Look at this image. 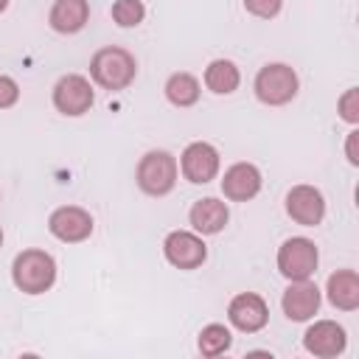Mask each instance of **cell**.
I'll return each mask as SVG.
<instances>
[{"label":"cell","mask_w":359,"mask_h":359,"mask_svg":"<svg viewBox=\"0 0 359 359\" xmlns=\"http://www.w3.org/2000/svg\"><path fill=\"white\" fill-rule=\"evenodd\" d=\"M137 76V62L126 48L107 45L90 59V79L104 90H126Z\"/></svg>","instance_id":"1"},{"label":"cell","mask_w":359,"mask_h":359,"mask_svg":"<svg viewBox=\"0 0 359 359\" xmlns=\"http://www.w3.org/2000/svg\"><path fill=\"white\" fill-rule=\"evenodd\" d=\"M11 280L25 294H45L56 283V261L45 250H22L11 264Z\"/></svg>","instance_id":"2"},{"label":"cell","mask_w":359,"mask_h":359,"mask_svg":"<svg viewBox=\"0 0 359 359\" xmlns=\"http://www.w3.org/2000/svg\"><path fill=\"white\" fill-rule=\"evenodd\" d=\"M177 177H180V165H177V157L171 151H163V149H154V151H146L137 163V171H135V180H137V188L149 196H165L174 191L177 185Z\"/></svg>","instance_id":"3"},{"label":"cell","mask_w":359,"mask_h":359,"mask_svg":"<svg viewBox=\"0 0 359 359\" xmlns=\"http://www.w3.org/2000/svg\"><path fill=\"white\" fill-rule=\"evenodd\" d=\"M297 73L283 65V62H272V65H264L258 73H255V81H252V90H255V98L266 107H283L289 104L294 95H297Z\"/></svg>","instance_id":"4"},{"label":"cell","mask_w":359,"mask_h":359,"mask_svg":"<svg viewBox=\"0 0 359 359\" xmlns=\"http://www.w3.org/2000/svg\"><path fill=\"white\" fill-rule=\"evenodd\" d=\"M320 252L317 244L306 236H292L278 247V272L286 280H306L317 272Z\"/></svg>","instance_id":"5"},{"label":"cell","mask_w":359,"mask_h":359,"mask_svg":"<svg viewBox=\"0 0 359 359\" xmlns=\"http://www.w3.org/2000/svg\"><path fill=\"white\" fill-rule=\"evenodd\" d=\"M93 101H95L93 84L81 73H67L53 84V107L67 118H79L90 112Z\"/></svg>","instance_id":"6"},{"label":"cell","mask_w":359,"mask_h":359,"mask_svg":"<svg viewBox=\"0 0 359 359\" xmlns=\"http://www.w3.org/2000/svg\"><path fill=\"white\" fill-rule=\"evenodd\" d=\"M177 165H180V171H182V177H185L188 182L205 185V182L216 180V174H219V165H222L219 149H216L213 143L194 140V143H188V146L182 149Z\"/></svg>","instance_id":"7"},{"label":"cell","mask_w":359,"mask_h":359,"mask_svg":"<svg viewBox=\"0 0 359 359\" xmlns=\"http://www.w3.org/2000/svg\"><path fill=\"white\" fill-rule=\"evenodd\" d=\"M163 255L177 269H199L208 258V247L199 233L191 230H171L163 241Z\"/></svg>","instance_id":"8"},{"label":"cell","mask_w":359,"mask_h":359,"mask_svg":"<svg viewBox=\"0 0 359 359\" xmlns=\"http://www.w3.org/2000/svg\"><path fill=\"white\" fill-rule=\"evenodd\" d=\"M48 230L65 244H79L93 233V216L79 205H62L48 216Z\"/></svg>","instance_id":"9"},{"label":"cell","mask_w":359,"mask_h":359,"mask_svg":"<svg viewBox=\"0 0 359 359\" xmlns=\"http://www.w3.org/2000/svg\"><path fill=\"white\" fill-rule=\"evenodd\" d=\"M227 320L233 328H238L241 334H255L269 323V306L261 294L255 292H241L230 300L227 306Z\"/></svg>","instance_id":"10"},{"label":"cell","mask_w":359,"mask_h":359,"mask_svg":"<svg viewBox=\"0 0 359 359\" xmlns=\"http://www.w3.org/2000/svg\"><path fill=\"white\" fill-rule=\"evenodd\" d=\"M345 345H348V334L334 320H317L303 334V348L317 359H334L345 351Z\"/></svg>","instance_id":"11"},{"label":"cell","mask_w":359,"mask_h":359,"mask_svg":"<svg viewBox=\"0 0 359 359\" xmlns=\"http://www.w3.org/2000/svg\"><path fill=\"white\" fill-rule=\"evenodd\" d=\"M286 213L303 227H317L325 219V199L314 185H294L286 194Z\"/></svg>","instance_id":"12"},{"label":"cell","mask_w":359,"mask_h":359,"mask_svg":"<svg viewBox=\"0 0 359 359\" xmlns=\"http://www.w3.org/2000/svg\"><path fill=\"white\" fill-rule=\"evenodd\" d=\"M320 300H323L320 289L309 278L306 280H289V289L280 297V309L292 323H306V320H311L317 314Z\"/></svg>","instance_id":"13"},{"label":"cell","mask_w":359,"mask_h":359,"mask_svg":"<svg viewBox=\"0 0 359 359\" xmlns=\"http://www.w3.org/2000/svg\"><path fill=\"white\" fill-rule=\"evenodd\" d=\"M261 171L252 163H233L222 177V194L230 202H250L261 191Z\"/></svg>","instance_id":"14"},{"label":"cell","mask_w":359,"mask_h":359,"mask_svg":"<svg viewBox=\"0 0 359 359\" xmlns=\"http://www.w3.org/2000/svg\"><path fill=\"white\" fill-rule=\"evenodd\" d=\"M188 222H191L194 233H199V236H216V233H222L224 224L230 222V210H227V205H224L222 199H216V196H202V199H196V202L191 205Z\"/></svg>","instance_id":"15"},{"label":"cell","mask_w":359,"mask_h":359,"mask_svg":"<svg viewBox=\"0 0 359 359\" xmlns=\"http://www.w3.org/2000/svg\"><path fill=\"white\" fill-rule=\"evenodd\" d=\"M328 303L339 311H356L359 309V275L353 269H337L328 275L325 283Z\"/></svg>","instance_id":"16"},{"label":"cell","mask_w":359,"mask_h":359,"mask_svg":"<svg viewBox=\"0 0 359 359\" xmlns=\"http://www.w3.org/2000/svg\"><path fill=\"white\" fill-rule=\"evenodd\" d=\"M90 20V3L87 0H56L50 6L48 22L56 34H79Z\"/></svg>","instance_id":"17"},{"label":"cell","mask_w":359,"mask_h":359,"mask_svg":"<svg viewBox=\"0 0 359 359\" xmlns=\"http://www.w3.org/2000/svg\"><path fill=\"white\" fill-rule=\"evenodd\" d=\"M241 84V73L236 67V62L230 59H213L208 67H205V87L216 95H230L236 93Z\"/></svg>","instance_id":"18"},{"label":"cell","mask_w":359,"mask_h":359,"mask_svg":"<svg viewBox=\"0 0 359 359\" xmlns=\"http://www.w3.org/2000/svg\"><path fill=\"white\" fill-rule=\"evenodd\" d=\"M163 90H165V98H168V104H174V107H180V109H185V107H194V104L199 101V93H202V87H199V79H196L194 73H185V70H180V73H171Z\"/></svg>","instance_id":"19"},{"label":"cell","mask_w":359,"mask_h":359,"mask_svg":"<svg viewBox=\"0 0 359 359\" xmlns=\"http://www.w3.org/2000/svg\"><path fill=\"white\" fill-rule=\"evenodd\" d=\"M199 353L202 356H222L224 351H230V345H233V334H230V328L227 325H222V323H210V325H205L202 331H199Z\"/></svg>","instance_id":"20"},{"label":"cell","mask_w":359,"mask_h":359,"mask_svg":"<svg viewBox=\"0 0 359 359\" xmlns=\"http://www.w3.org/2000/svg\"><path fill=\"white\" fill-rule=\"evenodd\" d=\"M143 17H146L143 0H115L112 3V20L121 28H135L143 22Z\"/></svg>","instance_id":"21"},{"label":"cell","mask_w":359,"mask_h":359,"mask_svg":"<svg viewBox=\"0 0 359 359\" xmlns=\"http://www.w3.org/2000/svg\"><path fill=\"white\" fill-rule=\"evenodd\" d=\"M339 118L345 121V123H351V126H356L359 123V90L356 87H351V90H345L342 95H339Z\"/></svg>","instance_id":"22"},{"label":"cell","mask_w":359,"mask_h":359,"mask_svg":"<svg viewBox=\"0 0 359 359\" xmlns=\"http://www.w3.org/2000/svg\"><path fill=\"white\" fill-rule=\"evenodd\" d=\"M280 6H283V0H244V8H247L252 17H258V20H272V17H278Z\"/></svg>","instance_id":"23"},{"label":"cell","mask_w":359,"mask_h":359,"mask_svg":"<svg viewBox=\"0 0 359 359\" xmlns=\"http://www.w3.org/2000/svg\"><path fill=\"white\" fill-rule=\"evenodd\" d=\"M20 101V84L11 79V76H3L0 73V109H8Z\"/></svg>","instance_id":"24"},{"label":"cell","mask_w":359,"mask_h":359,"mask_svg":"<svg viewBox=\"0 0 359 359\" xmlns=\"http://www.w3.org/2000/svg\"><path fill=\"white\" fill-rule=\"evenodd\" d=\"M356 143H359V132H356V129H351V132H348V140H345V154H348V163H351V165H359Z\"/></svg>","instance_id":"25"},{"label":"cell","mask_w":359,"mask_h":359,"mask_svg":"<svg viewBox=\"0 0 359 359\" xmlns=\"http://www.w3.org/2000/svg\"><path fill=\"white\" fill-rule=\"evenodd\" d=\"M6 8H8V0H0V14H3Z\"/></svg>","instance_id":"26"},{"label":"cell","mask_w":359,"mask_h":359,"mask_svg":"<svg viewBox=\"0 0 359 359\" xmlns=\"http://www.w3.org/2000/svg\"><path fill=\"white\" fill-rule=\"evenodd\" d=\"M0 247H3V230H0Z\"/></svg>","instance_id":"27"}]
</instances>
